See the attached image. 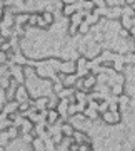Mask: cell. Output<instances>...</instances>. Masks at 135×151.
<instances>
[{
	"mask_svg": "<svg viewBox=\"0 0 135 151\" xmlns=\"http://www.w3.org/2000/svg\"><path fill=\"white\" fill-rule=\"evenodd\" d=\"M38 15H40V12H30V15H28V24H27V27H37Z\"/></svg>",
	"mask_w": 135,
	"mask_h": 151,
	"instance_id": "ac0fdd59",
	"label": "cell"
},
{
	"mask_svg": "<svg viewBox=\"0 0 135 151\" xmlns=\"http://www.w3.org/2000/svg\"><path fill=\"white\" fill-rule=\"evenodd\" d=\"M37 27L38 29H43V30H49V25H47V22L43 20V17H42V14H40V15H38V20H37Z\"/></svg>",
	"mask_w": 135,
	"mask_h": 151,
	"instance_id": "7402d4cb",
	"label": "cell"
},
{
	"mask_svg": "<svg viewBox=\"0 0 135 151\" xmlns=\"http://www.w3.org/2000/svg\"><path fill=\"white\" fill-rule=\"evenodd\" d=\"M33 148V151H47V148H45V143H43V138H40V136H37V138H33L32 145H30Z\"/></svg>",
	"mask_w": 135,
	"mask_h": 151,
	"instance_id": "9a60e30c",
	"label": "cell"
},
{
	"mask_svg": "<svg viewBox=\"0 0 135 151\" xmlns=\"http://www.w3.org/2000/svg\"><path fill=\"white\" fill-rule=\"evenodd\" d=\"M129 34H130V39H132V40H135V25L129 30Z\"/></svg>",
	"mask_w": 135,
	"mask_h": 151,
	"instance_id": "d4e9b609",
	"label": "cell"
},
{
	"mask_svg": "<svg viewBox=\"0 0 135 151\" xmlns=\"http://www.w3.org/2000/svg\"><path fill=\"white\" fill-rule=\"evenodd\" d=\"M17 111H18V103H17L15 99H12V101H7L5 103L2 113L5 114V116H8V114H12V113H17Z\"/></svg>",
	"mask_w": 135,
	"mask_h": 151,
	"instance_id": "7c38bea8",
	"label": "cell"
},
{
	"mask_svg": "<svg viewBox=\"0 0 135 151\" xmlns=\"http://www.w3.org/2000/svg\"><path fill=\"white\" fill-rule=\"evenodd\" d=\"M5 62H7V54L0 50V64H5Z\"/></svg>",
	"mask_w": 135,
	"mask_h": 151,
	"instance_id": "cb8c5ba5",
	"label": "cell"
},
{
	"mask_svg": "<svg viewBox=\"0 0 135 151\" xmlns=\"http://www.w3.org/2000/svg\"><path fill=\"white\" fill-rule=\"evenodd\" d=\"M90 30H92V27H90L85 20L78 25V35H83V37H85V35H88V34H90Z\"/></svg>",
	"mask_w": 135,
	"mask_h": 151,
	"instance_id": "e0dca14e",
	"label": "cell"
},
{
	"mask_svg": "<svg viewBox=\"0 0 135 151\" xmlns=\"http://www.w3.org/2000/svg\"><path fill=\"white\" fill-rule=\"evenodd\" d=\"M134 17H135V9H134Z\"/></svg>",
	"mask_w": 135,
	"mask_h": 151,
	"instance_id": "4316f807",
	"label": "cell"
},
{
	"mask_svg": "<svg viewBox=\"0 0 135 151\" xmlns=\"http://www.w3.org/2000/svg\"><path fill=\"white\" fill-rule=\"evenodd\" d=\"M134 151H135V150H134Z\"/></svg>",
	"mask_w": 135,
	"mask_h": 151,
	"instance_id": "f1b7e54d",
	"label": "cell"
},
{
	"mask_svg": "<svg viewBox=\"0 0 135 151\" xmlns=\"http://www.w3.org/2000/svg\"><path fill=\"white\" fill-rule=\"evenodd\" d=\"M10 77L15 79L18 84H25V74H23V65L10 64Z\"/></svg>",
	"mask_w": 135,
	"mask_h": 151,
	"instance_id": "3957f363",
	"label": "cell"
},
{
	"mask_svg": "<svg viewBox=\"0 0 135 151\" xmlns=\"http://www.w3.org/2000/svg\"><path fill=\"white\" fill-rule=\"evenodd\" d=\"M10 143H12V139H10V136H8V131L2 129L0 131V146H2V148H7Z\"/></svg>",
	"mask_w": 135,
	"mask_h": 151,
	"instance_id": "2e32d148",
	"label": "cell"
},
{
	"mask_svg": "<svg viewBox=\"0 0 135 151\" xmlns=\"http://www.w3.org/2000/svg\"><path fill=\"white\" fill-rule=\"evenodd\" d=\"M77 10H78V9H77V4H67V5H62L60 14H62V17H65V19H70Z\"/></svg>",
	"mask_w": 135,
	"mask_h": 151,
	"instance_id": "30bf717a",
	"label": "cell"
},
{
	"mask_svg": "<svg viewBox=\"0 0 135 151\" xmlns=\"http://www.w3.org/2000/svg\"><path fill=\"white\" fill-rule=\"evenodd\" d=\"M108 99H102V101H98V113L102 114V113H105V111H108Z\"/></svg>",
	"mask_w": 135,
	"mask_h": 151,
	"instance_id": "44dd1931",
	"label": "cell"
},
{
	"mask_svg": "<svg viewBox=\"0 0 135 151\" xmlns=\"http://www.w3.org/2000/svg\"><path fill=\"white\" fill-rule=\"evenodd\" d=\"M75 60L74 59H62L57 72H64V74H75Z\"/></svg>",
	"mask_w": 135,
	"mask_h": 151,
	"instance_id": "5b68a950",
	"label": "cell"
},
{
	"mask_svg": "<svg viewBox=\"0 0 135 151\" xmlns=\"http://www.w3.org/2000/svg\"><path fill=\"white\" fill-rule=\"evenodd\" d=\"M134 25H135V22H134Z\"/></svg>",
	"mask_w": 135,
	"mask_h": 151,
	"instance_id": "83f0119b",
	"label": "cell"
},
{
	"mask_svg": "<svg viewBox=\"0 0 135 151\" xmlns=\"http://www.w3.org/2000/svg\"><path fill=\"white\" fill-rule=\"evenodd\" d=\"M100 119H102L105 124H110V126H114V124H119L122 121V114L120 111H105V113L100 114Z\"/></svg>",
	"mask_w": 135,
	"mask_h": 151,
	"instance_id": "6da1fadb",
	"label": "cell"
},
{
	"mask_svg": "<svg viewBox=\"0 0 135 151\" xmlns=\"http://www.w3.org/2000/svg\"><path fill=\"white\" fill-rule=\"evenodd\" d=\"M82 79H83V89H82V91H85L87 94H88V92H90V91L93 89V87H95V86L98 84V81H97V74H93V72H88V74L83 76Z\"/></svg>",
	"mask_w": 135,
	"mask_h": 151,
	"instance_id": "277c9868",
	"label": "cell"
},
{
	"mask_svg": "<svg viewBox=\"0 0 135 151\" xmlns=\"http://www.w3.org/2000/svg\"><path fill=\"white\" fill-rule=\"evenodd\" d=\"M67 35H69V37H78V27L74 25V24H69V27H67Z\"/></svg>",
	"mask_w": 135,
	"mask_h": 151,
	"instance_id": "d6986e66",
	"label": "cell"
},
{
	"mask_svg": "<svg viewBox=\"0 0 135 151\" xmlns=\"http://www.w3.org/2000/svg\"><path fill=\"white\" fill-rule=\"evenodd\" d=\"M0 50H2V52H5V54L12 52V44H10V39H8V40H2V42H0Z\"/></svg>",
	"mask_w": 135,
	"mask_h": 151,
	"instance_id": "ffe728a7",
	"label": "cell"
},
{
	"mask_svg": "<svg viewBox=\"0 0 135 151\" xmlns=\"http://www.w3.org/2000/svg\"><path fill=\"white\" fill-rule=\"evenodd\" d=\"M72 138H74V143H77V145H82V143H92L90 138H88V134H87L85 131H82V129H75Z\"/></svg>",
	"mask_w": 135,
	"mask_h": 151,
	"instance_id": "ba28073f",
	"label": "cell"
},
{
	"mask_svg": "<svg viewBox=\"0 0 135 151\" xmlns=\"http://www.w3.org/2000/svg\"><path fill=\"white\" fill-rule=\"evenodd\" d=\"M100 19H102V17H98L97 14H93V12H88V14H85V17H83V20H85L90 27L98 25V24H100Z\"/></svg>",
	"mask_w": 135,
	"mask_h": 151,
	"instance_id": "4fadbf2b",
	"label": "cell"
},
{
	"mask_svg": "<svg viewBox=\"0 0 135 151\" xmlns=\"http://www.w3.org/2000/svg\"><path fill=\"white\" fill-rule=\"evenodd\" d=\"M33 126L35 124L30 121L28 118H22L20 124H18V129H20V134H27V133H32L33 129Z\"/></svg>",
	"mask_w": 135,
	"mask_h": 151,
	"instance_id": "9c48e42d",
	"label": "cell"
},
{
	"mask_svg": "<svg viewBox=\"0 0 135 151\" xmlns=\"http://www.w3.org/2000/svg\"><path fill=\"white\" fill-rule=\"evenodd\" d=\"M28 15H30V12H25V10L17 12V14H15V25H17V27H27Z\"/></svg>",
	"mask_w": 135,
	"mask_h": 151,
	"instance_id": "52a82bcc",
	"label": "cell"
},
{
	"mask_svg": "<svg viewBox=\"0 0 135 151\" xmlns=\"http://www.w3.org/2000/svg\"><path fill=\"white\" fill-rule=\"evenodd\" d=\"M119 22H120V27H122V29L130 30V29L134 27L135 17H134V14H127V12H124V14H122V17L119 19Z\"/></svg>",
	"mask_w": 135,
	"mask_h": 151,
	"instance_id": "8992f818",
	"label": "cell"
},
{
	"mask_svg": "<svg viewBox=\"0 0 135 151\" xmlns=\"http://www.w3.org/2000/svg\"><path fill=\"white\" fill-rule=\"evenodd\" d=\"M13 99H15L17 103H25V101H30V99H32L30 92H28L27 84H18V86H17Z\"/></svg>",
	"mask_w": 135,
	"mask_h": 151,
	"instance_id": "7a4b0ae2",
	"label": "cell"
},
{
	"mask_svg": "<svg viewBox=\"0 0 135 151\" xmlns=\"http://www.w3.org/2000/svg\"><path fill=\"white\" fill-rule=\"evenodd\" d=\"M4 14H5V7H0V19L4 17Z\"/></svg>",
	"mask_w": 135,
	"mask_h": 151,
	"instance_id": "484cf974",
	"label": "cell"
},
{
	"mask_svg": "<svg viewBox=\"0 0 135 151\" xmlns=\"http://www.w3.org/2000/svg\"><path fill=\"white\" fill-rule=\"evenodd\" d=\"M92 2H93V5L95 7H108L105 0H92Z\"/></svg>",
	"mask_w": 135,
	"mask_h": 151,
	"instance_id": "603a6c76",
	"label": "cell"
},
{
	"mask_svg": "<svg viewBox=\"0 0 135 151\" xmlns=\"http://www.w3.org/2000/svg\"><path fill=\"white\" fill-rule=\"evenodd\" d=\"M59 119H60V114H59V111H57V109H47V118H45L47 126L59 123Z\"/></svg>",
	"mask_w": 135,
	"mask_h": 151,
	"instance_id": "8fae6325",
	"label": "cell"
},
{
	"mask_svg": "<svg viewBox=\"0 0 135 151\" xmlns=\"http://www.w3.org/2000/svg\"><path fill=\"white\" fill-rule=\"evenodd\" d=\"M77 79H78V76H77V74H65L62 84H64L65 87H75Z\"/></svg>",
	"mask_w": 135,
	"mask_h": 151,
	"instance_id": "5bb4252c",
	"label": "cell"
}]
</instances>
